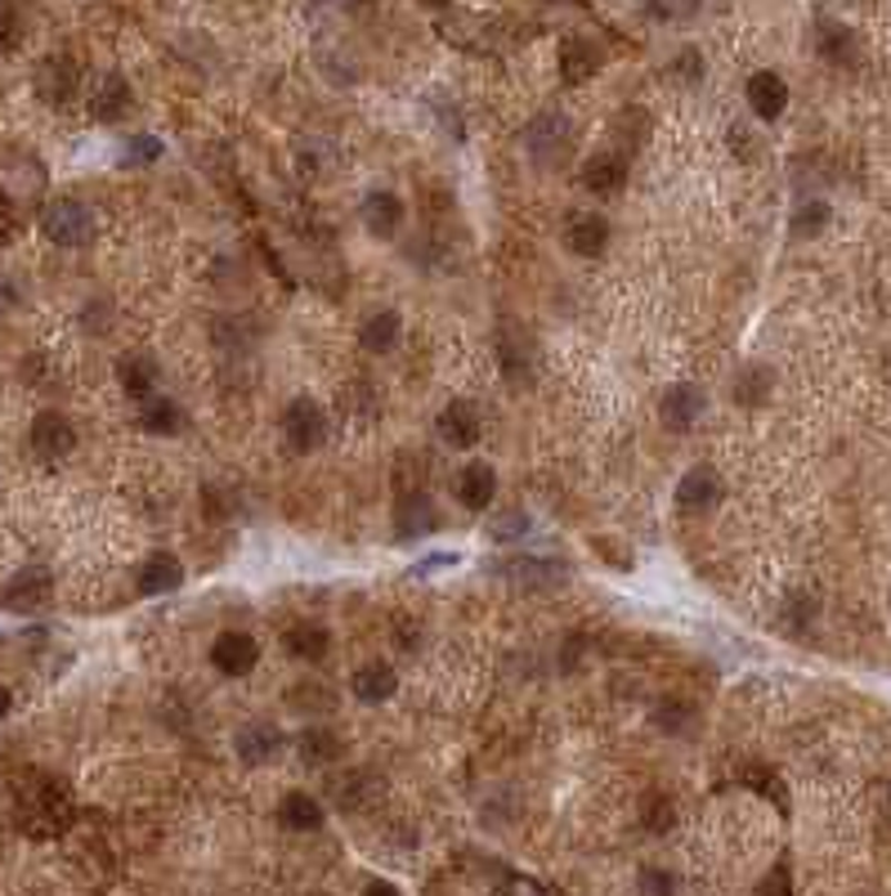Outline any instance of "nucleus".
Instances as JSON below:
<instances>
[{"instance_id": "25", "label": "nucleus", "mask_w": 891, "mask_h": 896, "mask_svg": "<svg viewBox=\"0 0 891 896\" xmlns=\"http://www.w3.org/2000/svg\"><path fill=\"white\" fill-rule=\"evenodd\" d=\"M359 342H363L368 355H386V350H395V346H399V314H395V309L372 314V318L363 323V332H359Z\"/></svg>"}, {"instance_id": "11", "label": "nucleus", "mask_w": 891, "mask_h": 896, "mask_svg": "<svg viewBox=\"0 0 891 896\" xmlns=\"http://www.w3.org/2000/svg\"><path fill=\"white\" fill-rule=\"evenodd\" d=\"M453 493H458L462 507L484 511V507L493 502V493H498V476H493V467H489V462H471V467H462Z\"/></svg>"}, {"instance_id": "17", "label": "nucleus", "mask_w": 891, "mask_h": 896, "mask_svg": "<svg viewBox=\"0 0 891 896\" xmlns=\"http://www.w3.org/2000/svg\"><path fill=\"white\" fill-rule=\"evenodd\" d=\"M395 668L390 663H363L355 678H350V691H355V700H363V704H381V700H390L395 695Z\"/></svg>"}, {"instance_id": "26", "label": "nucleus", "mask_w": 891, "mask_h": 896, "mask_svg": "<svg viewBox=\"0 0 891 896\" xmlns=\"http://www.w3.org/2000/svg\"><path fill=\"white\" fill-rule=\"evenodd\" d=\"M283 645H287L296 659H322V654L331 650V637H327L318 623H296V628H287Z\"/></svg>"}, {"instance_id": "14", "label": "nucleus", "mask_w": 891, "mask_h": 896, "mask_svg": "<svg viewBox=\"0 0 891 896\" xmlns=\"http://www.w3.org/2000/svg\"><path fill=\"white\" fill-rule=\"evenodd\" d=\"M234 749H238V757H243L247 766H260V762H269V757L283 749V735H278V726H269V722H247V726L238 731Z\"/></svg>"}, {"instance_id": "21", "label": "nucleus", "mask_w": 891, "mask_h": 896, "mask_svg": "<svg viewBox=\"0 0 891 896\" xmlns=\"http://www.w3.org/2000/svg\"><path fill=\"white\" fill-rule=\"evenodd\" d=\"M140 426L148 430V435H175L180 426H184V413H180V404L175 399H166V395H148V399H140Z\"/></svg>"}, {"instance_id": "1", "label": "nucleus", "mask_w": 891, "mask_h": 896, "mask_svg": "<svg viewBox=\"0 0 891 896\" xmlns=\"http://www.w3.org/2000/svg\"><path fill=\"white\" fill-rule=\"evenodd\" d=\"M41 230H45V238L59 243V247H81V243L94 238V215H90V206L76 202V197H54V202H45V211H41Z\"/></svg>"}, {"instance_id": "33", "label": "nucleus", "mask_w": 891, "mask_h": 896, "mask_svg": "<svg viewBox=\"0 0 891 896\" xmlns=\"http://www.w3.org/2000/svg\"><path fill=\"white\" fill-rule=\"evenodd\" d=\"M735 395H739L744 404H761V395H766V373H761V368H748V373L735 381Z\"/></svg>"}, {"instance_id": "37", "label": "nucleus", "mask_w": 891, "mask_h": 896, "mask_svg": "<svg viewBox=\"0 0 891 896\" xmlns=\"http://www.w3.org/2000/svg\"><path fill=\"white\" fill-rule=\"evenodd\" d=\"M645 821H649V829H654V834H663L667 825H673V807H667L663 798H654V803H649V816H645Z\"/></svg>"}, {"instance_id": "27", "label": "nucleus", "mask_w": 891, "mask_h": 896, "mask_svg": "<svg viewBox=\"0 0 891 896\" xmlns=\"http://www.w3.org/2000/svg\"><path fill=\"white\" fill-rule=\"evenodd\" d=\"M498 574H511L515 583H555V579L565 574V566H555V560H533V556H524V560H502Z\"/></svg>"}, {"instance_id": "3", "label": "nucleus", "mask_w": 891, "mask_h": 896, "mask_svg": "<svg viewBox=\"0 0 891 896\" xmlns=\"http://www.w3.org/2000/svg\"><path fill=\"white\" fill-rule=\"evenodd\" d=\"M283 435H287V444L296 448V454H314V448L322 444V435H327V413L309 395H300L283 413Z\"/></svg>"}, {"instance_id": "2", "label": "nucleus", "mask_w": 891, "mask_h": 896, "mask_svg": "<svg viewBox=\"0 0 891 896\" xmlns=\"http://www.w3.org/2000/svg\"><path fill=\"white\" fill-rule=\"evenodd\" d=\"M570 144H574V131L561 112H542V118H533L524 131V149L537 166H561L570 157Z\"/></svg>"}, {"instance_id": "9", "label": "nucleus", "mask_w": 891, "mask_h": 896, "mask_svg": "<svg viewBox=\"0 0 891 896\" xmlns=\"http://www.w3.org/2000/svg\"><path fill=\"white\" fill-rule=\"evenodd\" d=\"M363 224H368L372 238H395L399 224H403V202H399V193L372 189V193L363 197Z\"/></svg>"}, {"instance_id": "22", "label": "nucleus", "mask_w": 891, "mask_h": 896, "mask_svg": "<svg viewBox=\"0 0 891 896\" xmlns=\"http://www.w3.org/2000/svg\"><path fill=\"white\" fill-rule=\"evenodd\" d=\"M596 68H601V50L592 41H565L561 45V77L570 85H583L587 77H596Z\"/></svg>"}, {"instance_id": "4", "label": "nucleus", "mask_w": 891, "mask_h": 896, "mask_svg": "<svg viewBox=\"0 0 891 896\" xmlns=\"http://www.w3.org/2000/svg\"><path fill=\"white\" fill-rule=\"evenodd\" d=\"M32 454L41 458V462H59V458H68L72 454V444H76V430H72V421L63 417V413H54V408H45V413H37V421H32Z\"/></svg>"}, {"instance_id": "24", "label": "nucleus", "mask_w": 891, "mask_h": 896, "mask_svg": "<svg viewBox=\"0 0 891 896\" xmlns=\"http://www.w3.org/2000/svg\"><path fill=\"white\" fill-rule=\"evenodd\" d=\"M117 381H122V390H126L131 399H148V395L157 390V364H153L148 355H126V359L117 364Z\"/></svg>"}, {"instance_id": "5", "label": "nucleus", "mask_w": 891, "mask_h": 896, "mask_svg": "<svg viewBox=\"0 0 891 896\" xmlns=\"http://www.w3.org/2000/svg\"><path fill=\"white\" fill-rule=\"evenodd\" d=\"M50 592H54L50 570H23V574L10 579L6 592H0V605L14 610V614H32V610H41L50 601Z\"/></svg>"}, {"instance_id": "10", "label": "nucleus", "mask_w": 891, "mask_h": 896, "mask_svg": "<svg viewBox=\"0 0 891 896\" xmlns=\"http://www.w3.org/2000/svg\"><path fill=\"white\" fill-rule=\"evenodd\" d=\"M717 502H721V476L713 467L686 471V480L677 485V507L682 511H713Z\"/></svg>"}, {"instance_id": "12", "label": "nucleus", "mask_w": 891, "mask_h": 896, "mask_svg": "<svg viewBox=\"0 0 891 896\" xmlns=\"http://www.w3.org/2000/svg\"><path fill=\"white\" fill-rule=\"evenodd\" d=\"M126 108H131V85L117 72H107V77L94 81V94H90V118L94 122H117Z\"/></svg>"}, {"instance_id": "30", "label": "nucleus", "mask_w": 891, "mask_h": 896, "mask_svg": "<svg viewBox=\"0 0 891 896\" xmlns=\"http://www.w3.org/2000/svg\"><path fill=\"white\" fill-rule=\"evenodd\" d=\"M434 525H439V516L430 511L426 498H412V502L399 507V538H403V542H408V538H426V533H434Z\"/></svg>"}, {"instance_id": "8", "label": "nucleus", "mask_w": 891, "mask_h": 896, "mask_svg": "<svg viewBox=\"0 0 891 896\" xmlns=\"http://www.w3.org/2000/svg\"><path fill=\"white\" fill-rule=\"evenodd\" d=\"M744 94H748V108L757 112L761 122H775L779 112L789 108V85H785V77H779V72H752Z\"/></svg>"}, {"instance_id": "32", "label": "nucleus", "mask_w": 891, "mask_h": 896, "mask_svg": "<svg viewBox=\"0 0 891 896\" xmlns=\"http://www.w3.org/2000/svg\"><path fill=\"white\" fill-rule=\"evenodd\" d=\"M825 220H829V206H825V202H811V206H802V211H798V220H793V234H798V238L820 234V230H825Z\"/></svg>"}, {"instance_id": "41", "label": "nucleus", "mask_w": 891, "mask_h": 896, "mask_svg": "<svg viewBox=\"0 0 891 896\" xmlns=\"http://www.w3.org/2000/svg\"><path fill=\"white\" fill-rule=\"evenodd\" d=\"M10 709H14V700H10V691H6V686H0V722L10 717Z\"/></svg>"}, {"instance_id": "23", "label": "nucleus", "mask_w": 891, "mask_h": 896, "mask_svg": "<svg viewBox=\"0 0 891 896\" xmlns=\"http://www.w3.org/2000/svg\"><path fill=\"white\" fill-rule=\"evenodd\" d=\"M623 180H627V162L618 153H596L583 166V184L592 193H614V189H623Z\"/></svg>"}, {"instance_id": "20", "label": "nucleus", "mask_w": 891, "mask_h": 896, "mask_svg": "<svg viewBox=\"0 0 891 896\" xmlns=\"http://www.w3.org/2000/svg\"><path fill=\"white\" fill-rule=\"evenodd\" d=\"M37 90L45 103H68L72 90H76V68L68 59H45L41 72H37Z\"/></svg>"}, {"instance_id": "6", "label": "nucleus", "mask_w": 891, "mask_h": 896, "mask_svg": "<svg viewBox=\"0 0 891 896\" xmlns=\"http://www.w3.org/2000/svg\"><path fill=\"white\" fill-rule=\"evenodd\" d=\"M256 659H260V645L247 632H219L211 645V663L225 672V678H243V672L256 668Z\"/></svg>"}, {"instance_id": "15", "label": "nucleus", "mask_w": 891, "mask_h": 896, "mask_svg": "<svg viewBox=\"0 0 891 896\" xmlns=\"http://www.w3.org/2000/svg\"><path fill=\"white\" fill-rule=\"evenodd\" d=\"M439 435L449 439L453 448H471L480 439V413L467 399H453L449 408L439 413Z\"/></svg>"}, {"instance_id": "40", "label": "nucleus", "mask_w": 891, "mask_h": 896, "mask_svg": "<svg viewBox=\"0 0 891 896\" xmlns=\"http://www.w3.org/2000/svg\"><path fill=\"white\" fill-rule=\"evenodd\" d=\"M368 892H386V896H395L399 887H395V883H386V878H372V883H368Z\"/></svg>"}, {"instance_id": "13", "label": "nucleus", "mask_w": 891, "mask_h": 896, "mask_svg": "<svg viewBox=\"0 0 891 896\" xmlns=\"http://www.w3.org/2000/svg\"><path fill=\"white\" fill-rule=\"evenodd\" d=\"M184 583V566L171 556V551H153L144 566H140V592L144 597H162V592H175Z\"/></svg>"}, {"instance_id": "31", "label": "nucleus", "mask_w": 891, "mask_h": 896, "mask_svg": "<svg viewBox=\"0 0 891 896\" xmlns=\"http://www.w3.org/2000/svg\"><path fill=\"white\" fill-rule=\"evenodd\" d=\"M489 533H493L498 542H520V538L529 533V516H524V511H502V516H493Z\"/></svg>"}, {"instance_id": "19", "label": "nucleus", "mask_w": 891, "mask_h": 896, "mask_svg": "<svg viewBox=\"0 0 891 896\" xmlns=\"http://www.w3.org/2000/svg\"><path fill=\"white\" fill-rule=\"evenodd\" d=\"M296 753H300V762H309V766H327V762H337V757L346 753V740H341L337 731H327V726H309V731H300Z\"/></svg>"}, {"instance_id": "7", "label": "nucleus", "mask_w": 891, "mask_h": 896, "mask_svg": "<svg viewBox=\"0 0 891 896\" xmlns=\"http://www.w3.org/2000/svg\"><path fill=\"white\" fill-rule=\"evenodd\" d=\"M699 413H704V390L699 386H667V395H663V404H658V417H663V426L667 430H677V435H686L695 421H699Z\"/></svg>"}, {"instance_id": "36", "label": "nucleus", "mask_w": 891, "mask_h": 896, "mask_svg": "<svg viewBox=\"0 0 891 896\" xmlns=\"http://www.w3.org/2000/svg\"><path fill=\"white\" fill-rule=\"evenodd\" d=\"M126 149H131V153H126V162H153V157L162 153V144H157L153 135H140V140H131Z\"/></svg>"}, {"instance_id": "38", "label": "nucleus", "mask_w": 891, "mask_h": 896, "mask_svg": "<svg viewBox=\"0 0 891 896\" xmlns=\"http://www.w3.org/2000/svg\"><path fill=\"white\" fill-rule=\"evenodd\" d=\"M686 6L690 0H649V14L654 19H677V14H686Z\"/></svg>"}, {"instance_id": "16", "label": "nucleus", "mask_w": 891, "mask_h": 896, "mask_svg": "<svg viewBox=\"0 0 891 896\" xmlns=\"http://www.w3.org/2000/svg\"><path fill=\"white\" fill-rule=\"evenodd\" d=\"M605 243H610V224L601 215H574L565 224V247L574 256H601Z\"/></svg>"}, {"instance_id": "18", "label": "nucleus", "mask_w": 891, "mask_h": 896, "mask_svg": "<svg viewBox=\"0 0 891 896\" xmlns=\"http://www.w3.org/2000/svg\"><path fill=\"white\" fill-rule=\"evenodd\" d=\"M278 825L283 829H291V834H314V829H322V807H318V798H309V794H287L283 803H278Z\"/></svg>"}, {"instance_id": "39", "label": "nucleus", "mask_w": 891, "mask_h": 896, "mask_svg": "<svg viewBox=\"0 0 891 896\" xmlns=\"http://www.w3.org/2000/svg\"><path fill=\"white\" fill-rule=\"evenodd\" d=\"M641 883H645L649 892H673V878H667V874H645Z\"/></svg>"}, {"instance_id": "35", "label": "nucleus", "mask_w": 891, "mask_h": 896, "mask_svg": "<svg viewBox=\"0 0 891 896\" xmlns=\"http://www.w3.org/2000/svg\"><path fill=\"white\" fill-rule=\"evenodd\" d=\"M820 50H825L829 59H838V63H842V59H847V50H851V37H847L842 28H833V23H829V28H825V41H820Z\"/></svg>"}, {"instance_id": "34", "label": "nucleus", "mask_w": 891, "mask_h": 896, "mask_svg": "<svg viewBox=\"0 0 891 896\" xmlns=\"http://www.w3.org/2000/svg\"><path fill=\"white\" fill-rule=\"evenodd\" d=\"M19 45V10L10 0H0V50H14Z\"/></svg>"}, {"instance_id": "29", "label": "nucleus", "mask_w": 891, "mask_h": 896, "mask_svg": "<svg viewBox=\"0 0 891 896\" xmlns=\"http://www.w3.org/2000/svg\"><path fill=\"white\" fill-rule=\"evenodd\" d=\"M287 704L296 709V713H331V709H337V695H331L322 682H296L291 691H287Z\"/></svg>"}, {"instance_id": "28", "label": "nucleus", "mask_w": 891, "mask_h": 896, "mask_svg": "<svg viewBox=\"0 0 891 896\" xmlns=\"http://www.w3.org/2000/svg\"><path fill=\"white\" fill-rule=\"evenodd\" d=\"M377 798H381V780H377V775H368V771L350 775V780L341 784V794H337L341 812H363V807H372Z\"/></svg>"}]
</instances>
